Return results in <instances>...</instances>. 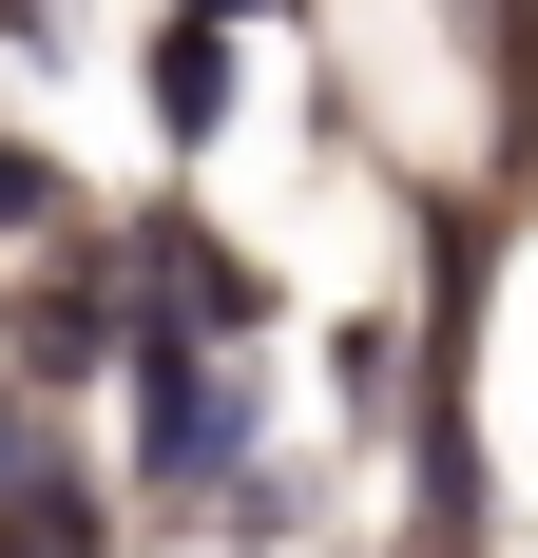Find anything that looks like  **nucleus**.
Returning a JSON list of instances; mask_svg holds the SVG:
<instances>
[{
    "instance_id": "1",
    "label": "nucleus",
    "mask_w": 538,
    "mask_h": 558,
    "mask_svg": "<svg viewBox=\"0 0 538 558\" xmlns=\"http://www.w3.org/2000/svg\"><path fill=\"white\" fill-rule=\"evenodd\" d=\"M155 97H173V135H212V97H231V39H212V20H173V58H155Z\"/></svg>"
},
{
    "instance_id": "2",
    "label": "nucleus",
    "mask_w": 538,
    "mask_h": 558,
    "mask_svg": "<svg viewBox=\"0 0 538 558\" xmlns=\"http://www.w3.org/2000/svg\"><path fill=\"white\" fill-rule=\"evenodd\" d=\"M0 501H39V444H20V404H0Z\"/></svg>"
},
{
    "instance_id": "3",
    "label": "nucleus",
    "mask_w": 538,
    "mask_h": 558,
    "mask_svg": "<svg viewBox=\"0 0 538 558\" xmlns=\"http://www.w3.org/2000/svg\"><path fill=\"white\" fill-rule=\"evenodd\" d=\"M193 20H269V0H193Z\"/></svg>"
},
{
    "instance_id": "4",
    "label": "nucleus",
    "mask_w": 538,
    "mask_h": 558,
    "mask_svg": "<svg viewBox=\"0 0 538 558\" xmlns=\"http://www.w3.org/2000/svg\"><path fill=\"white\" fill-rule=\"evenodd\" d=\"M20 20H39V0H20Z\"/></svg>"
}]
</instances>
